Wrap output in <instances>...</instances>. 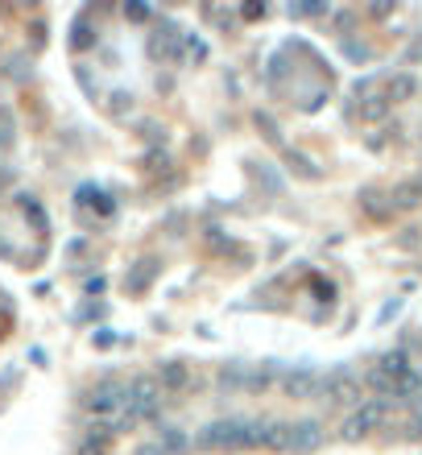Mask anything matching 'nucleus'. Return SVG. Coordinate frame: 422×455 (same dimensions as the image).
Returning <instances> with one entry per match:
<instances>
[{"label": "nucleus", "mask_w": 422, "mask_h": 455, "mask_svg": "<svg viewBox=\"0 0 422 455\" xmlns=\"http://www.w3.org/2000/svg\"><path fill=\"white\" fill-rule=\"evenodd\" d=\"M410 91H414V79H406V75L389 83V95H393V99H402V95H410Z\"/></svg>", "instance_id": "4"}, {"label": "nucleus", "mask_w": 422, "mask_h": 455, "mask_svg": "<svg viewBox=\"0 0 422 455\" xmlns=\"http://www.w3.org/2000/svg\"><path fill=\"white\" fill-rule=\"evenodd\" d=\"M419 195H422V178L419 182H406V186L398 190V203H419Z\"/></svg>", "instance_id": "3"}, {"label": "nucleus", "mask_w": 422, "mask_h": 455, "mask_svg": "<svg viewBox=\"0 0 422 455\" xmlns=\"http://www.w3.org/2000/svg\"><path fill=\"white\" fill-rule=\"evenodd\" d=\"M377 372H385L389 381H406V377H410V360H406V352H385L381 364H377Z\"/></svg>", "instance_id": "2"}, {"label": "nucleus", "mask_w": 422, "mask_h": 455, "mask_svg": "<svg viewBox=\"0 0 422 455\" xmlns=\"http://www.w3.org/2000/svg\"><path fill=\"white\" fill-rule=\"evenodd\" d=\"M410 435H422V414L414 418V422H410Z\"/></svg>", "instance_id": "6"}, {"label": "nucleus", "mask_w": 422, "mask_h": 455, "mask_svg": "<svg viewBox=\"0 0 422 455\" xmlns=\"http://www.w3.org/2000/svg\"><path fill=\"white\" fill-rule=\"evenodd\" d=\"M162 381H166V385H183V381H187V368H183V364H174V368H166V377H162Z\"/></svg>", "instance_id": "5"}, {"label": "nucleus", "mask_w": 422, "mask_h": 455, "mask_svg": "<svg viewBox=\"0 0 422 455\" xmlns=\"http://www.w3.org/2000/svg\"><path fill=\"white\" fill-rule=\"evenodd\" d=\"M381 418H385V410L381 406H365V410H356L348 422H344V435L348 439H360V435H369L373 426H381Z\"/></svg>", "instance_id": "1"}]
</instances>
